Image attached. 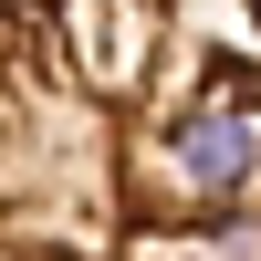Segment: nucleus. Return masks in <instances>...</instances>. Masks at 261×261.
I'll list each match as a JSON object with an SVG mask.
<instances>
[{
	"label": "nucleus",
	"instance_id": "nucleus-1",
	"mask_svg": "<svg viewBox=\"0 0 261 261\" xmlns=\"http://www.w3.org/2000/svg\"><path fill=\"white\" fill-rule=\"evenodd\" d=\"M0 261H261V53L188 0H0Z\"/></svg>",
	"mask_w": 261,
	"mask_h": 261
},
{
	"label": "nucleus",
	"instance_id": "nucleus-2",
	"mask_svg": "<svg viewBox=\"0 0 261 261\" xmlns=\"http://www.w3.org/2000/svg\"><path fill=\"white\" fill-rule=\"evenodd\" d=\"M241 11H251V32H261V0H241Z\"/></svg>",
	"mask_w": 261,
	"mask_h": 261
}]
</instances>
